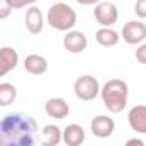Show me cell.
<instances>
[{"label":"cell","mask_w":146,"mask_h":146,"mask_svg":"<svg viewBox=\"0 0 146 146\" xmlns=\"http://www.w3.org/2000/svg\"><path fill=\"white\" fill-rule=\"evenodd\" d=\"M38 124L35 117L23 112L7 113L0 122V137L5 146H33L36 143Z\"/></svg>","instance_id":"cell-1"},{"label":"cell","mask_w":146,"mask_h":146,"mask_svg":"<svg viewBox=\"0 0 146 146\" xmlns=\"http://www.w3.org/2000/svg\"><path fill=\"white\" fill-rule=\"evenodd\" d=\"M102 102L107 107L110 113H120L127 107V96H129V86L122 79H110L102 88Z\"/></svg>","instance_id":"cell-2"},{"label":"cell","mask_w":146,"mask_h":146,"mask_svg":"<svg viewBox=\"0 0 146 146\" xmlns=\"http://www.w3.org/2000/svg\"><path fill=\"white\" fill-rule=\"evenodd\" d=\"M46 23L53 29L67 33V31H70L72 28L76 26L78 14H76V11L72 9L70 5H67L64 2H57V4H53L48 9V12H46Z\"/></svg>","instance_id":"cell-3"},{"label":"cell","mask_w":146,"mask_h":146,"mask_svg":"<svg viewBox=\"0 0 146 146\" xmlns=\"http://www.w3.org/2000/svg\"><path fill=\"white\" fill-rule=\"evenodd\" d=\"M100 93H102V88L95 76L86 74V76H79L74 81V95L83 102H91Z\"/></svg>","instance_id":"cell-4"},{"label":"cell","mask_w":146,"mask_h":146,"mask_svg":"<svg viewBox=\"0 0 146 146\" xmlns=\"http://www.w3.org/2000/svg\"><path fill=\"white\" fill-rule=\"evenodd\" d=\"M93 16H95V19H96V23L100 26L112 28L119 21V9L112 2H98L95 5Z\"/></svg>","instance_id":"cell-5"},{"label":"cell","mask_w":146,"mask_h":146,"mask_svg":"<svg viewBox=\"0 0 146 146\" xmlns=\"http://www.w3.org/2000/svg\"><path fill=\"white\" fill-rule=\"evenodd\" d=\"M120 35L127 45H141L146 40V24L141 21H129L124 24Z\"/></svg>","instance_id":"cell-6"},{"label":"cell","mask_w":146,"mask_h":146,"mask_svg":"<svg viewBox=\"0 0 146 146\" xmlns=\"http://www.w3.org/2000/svg\"><path fill=\"white\" fill-rule=\"evenodd\" d=\"M62 45L69 53H81L88 46V38H86V35L83 31L70 29V31L65 33V36L62 40Z\"/></svg>","instance_id":"cell-7"},{"label":"cell","mask_w":146,"mask_h":146,"mask_svg":"<svg viewBox=\"0 0 146 146\" xmlns=\"http://www.w3.org/2000/svg\"><path fill=\"white\" fill-rule=\"evenodd\" d=\"M113 131H115V122L110 115H96L91 120V132L95 137H100V139L110 137Z\"/></svg>","instance_id":"cell-8"},{"label":"cell","mask_w":146,"mask_h":146,"mask_svg":"<svg viewBox=\"0 0 146 146\" xmlns=\"http://www.w3.org/2000/svg\"><path fill=\"white\" fill-rule=\"evenodd\" d=\"M19 64V53L12 46L0 48V76H7L11 70H14Z\"/></svg>","instance_id":"cell-9"},{"label":"cell","mask_w":146,"mask_h":146,"mask_svg":"<svg viewBox=\"0 0 146 146\" xmlns=\"http://www.w3.org/2000/svg\"><path fill=\"white\" fill-rule=\"evenodd\" d=\"M45 112H46V115H48L50 119L60 120V119H65V117L69 115L70 108H69V103H67L64 98L53 96V98H48V100H46V103H45Z\"/></svg>","instance_id":"cell-10"},{"label":"cell","mask_w":146,"mask_h":146,"mask_svg":"<svg viewBox=\"0 0 146 146\" xmlns=\"http://www.w3.org/2000/svg\"><path fill=\"white\" fill-rule=\"evenodd\" d=\"M131 129L137 134H146V105H136L127 113Z\"/></svg>","instance_id":"cell-11"},{"label":"cell","mask_w":146,"mask_h":146,"mask_svg":"<svg viewBox=\"0 0 146 146\" xmlns=\"http://www.w3.org/2000/svg\"><path fill=\"white\" fill-rule=\"evenodd\" d=\"M45 21L46 17L43 16V12L36 7V5H31L28 11H26V16H24V24L28 28V31L31 35H38L41 33L43 26H45Z\"/></svg>","instance_id":"cell-12"},{"label":"cell","mask_w":146,"mask_h":146,"mask_svg":"<svg viewBox=\"0 0 146 146\" xmlns=\"http://www.w3.org/2000/svg\"><path fill=\"white\" fill-rule=\"evenodd\" d=\"M86 139V132L79 124H69L62 131V143L67 146H79Z\"/></svg>","instance_id":"cell-13"},{"label":"cell","mask_w":146,"mask_h":146,"mask_svg":"<svg viewBox=\"0 0 146 146\" xmlns=\"http://www.w3.org/2000/svg\"><path fill=\"white\" fill-rule=\"evenodd\" d=\"M24 70L33 76H41L48 70V60L43 55L38 53H29L24 58Z\"/></svg>","instance_id":"cell-14"},{"label":"cell","mask_w":146,"mask_h":146,"mask_svg":"<svg viewBox=\"0 0 146 146\" xmlns=\"http://www.w3.org/2000/svg\"><path fill=\"white\" fill-rule=\"evenodd\" d=\"M95 38H96V43L102 45V46H115V45H119V41H120L122 36H120L115 29L107 28V26H102V28L96 31Z\"/></svg>","instance_id":"cell-15"},{"label":"cell","mask_w":146,"mask_h":146,"mask_svg":"<svg viewBox=\"0 0 146 146\" xmlns=\"http://www.w3.org/2000/svg\"><path fill=\"white\" fill-rule=\"evenodd\" d=\"M41 143L45 146H57L62 143V129L55 124H48L41 129Z\"/></svg>","instance_id":"cell-16"},{"label":"cell","mask_w":146,"mask_h":146,"mask_svg":"<svg viewBox=\"0 0 146 146\" xmlns=\"http://www.w3.org/2000/svg\"><path fill=\"white\" fill-rule=\"evenodd\" d=\"M17 90L11 83H0V107H9L16 102Z\"/></svg>","instance_id":"cell-17"},{"label":"cell","mask_w":146,"mask_h":146,"mask_svg":"<svg viewBox=\"0 0 146 146\" xmlns=\"http://www.w3.org/2000/svg\"><path fill=\"white\" fill-rule=\"evenodd\" d=\"M12 11H14V7L11 5L9 0H0V19H7Z\"/></svg>","instance_id":"cell-18"},{"label":"cell","mask_w":146,"mask_h":146,"mask_svg":"<svg viewBox=\"0 0 146 146\" xmlns=\"http://www.w3.org/2000/svg\"><path fill=\"white\" fill-rule=\"evenodd\" d=\"M134 12L137 17L146 19V0H136L134 4Z\"/></svg>","instance_id":"cell-19"},{"label":"cell","mask_w":146,"mask_h":146,"mask_svg":"<svg viewBox=\"0 0 146 146\" xmlns=\"http://www.w3.org/2000/svg\"><path fill=\"white\" fill-rule=\"evenodd\" d=\"M9 2H11V5H12L14 9H23V7H31V5H35L36 0H9Z\"/></svg>","instance_id":"cell-20"},{"label":"cell","mask_w":146,"mask_h":146,"mask_svg":"<svg viewBox=\"0 0 146 146\" xmlns=\"http://www.w3.org/2000/svg\"><path fill=\"white\" fill-rule=\"evenodd\" d=\"M134 57H136V60H137L139 64H146V43L137 46V50H136Z\"/></svg>","instance_id":"cell-21"},{"label":"cell","mask_w":146,"mask_h":146,"mask_svg":"<svg viewBox=\"0 0 146 146\" xmlns=\"http://www.w3.org/2000/svg\"><path fill=\"white\" fill-rule=\"evenodd\" d=\"M76 2L79 5H96L98 2H102V0H76Z\"/></svg>","instance_id":"cell-22"},{"label":"cell","mask_w":146,"mask_h":146,"mask_svg":"<svg viewBox=\"0 0 146 146\" xmlns=\"http://www.w3.org/2000/svg\"><path fill=\"white\" fill-rule=\"evenodd\" d=\"M125 144H137V146H143L144 144V141L143 139H139V137H132V139H127V143Z\"/></svg>","instance_id":"cell-23"}]
</instances>
